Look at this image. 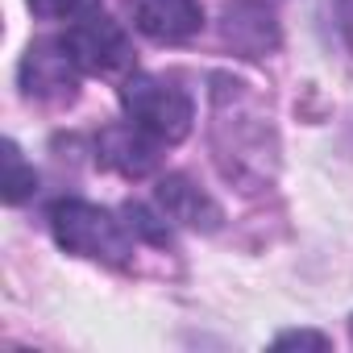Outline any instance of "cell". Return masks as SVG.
Instances as JSON below:
<instances>
[{"instance_id":"6da1fadb","label":"cell","mask_w":353,"mask_h":353,"mask_svg":"<svg viewBox=\"0 0 353 353\" xmlns=\"http://www.w3.org/2000/svg\"><path fill=\"white\" fill-rule=\"evenodd\" d=\"M212 158L229 183L262 192L279 174V133L270 112L233 75H212Z\"/></svg>"},{"instance_id":"52a82bcc","label":"cell","mask_w":353,"mask_h":353,"mask_svg":"<svg viewBox=\"0 0 353 353\" xmlns=\"http://www.w3.org/2000/svg\"><path fill=\"white\" fill-rule=\"evenodd\" d=\"M158 145L162 141H154L145 129H137L129 121V125H108L96 137V158H100V166L117 170L121 179H145L158 166Z\"/></svg>"},{"instance_id":"4fadbf2b","label":"cell","mask_w":353,"mask_h":353,"mask_svg":"<svg viewBox=\"0 0 353 353\" xmlns=\"http://www.w3.org/2000/svg\"><path fill=\"white\" fill-rule=\"evenodd\" d=\"M30 9L42 17H75V13L92 9V0H30Z\"/></svg>"},{"instance_id":"7a4b0ae2","label":"cell","mask_w":353,"mask_h":353,"mask_svg":"<svg viewBox=\"0 0 353 353\" xmlns=\"http://www.w3.org/2000/svg\"><path fill=\"white\" fill-rule=\"evenodd\" d=\"M50 233L67 254L104 266H129L137 250L129 221H117L108 208H96L88 200H59L50 208Z\"/></svg>"},{"instance_id":"277c9868","label":"cell","mask_w":353,"mask_h":353,"mask_svg":"<svg viewBox=\"0 0 353 353\" xmlns=\"http://www.w3.org/2000/svg\"><path fill=\"white\" fill-rule=\"evenodd\" d=\"M63 46L71 50V59L79 63L83 75H117V71L133 67L129 34L96 5L71 17V26L63 30Z\"/></svg>"},{"instance_id":"3957f363","label":"cell","mask_w":353,"mask_h":353,"mask_svg":"<svg viewBox=\"0 0 353 353\" xmlns=\"http://www.w3.org/2000/svg\"><path fill=\"white\" fill-rule=\"evenodd\" d=\"M121 108L137 129H145L162 145L183 141L196 125L192 96L183 88H174L170 79H158V75H133L121 88Z\"/></svg>"},{"instance_id":"8fae6325","label":"cell","mask_w":353,"mask_h":353,"mask_svg":"<svg viewBox=\"0 0 353 353\" xmlns=\"http://www.w3.org/2000/svg\"><path fill=\"white\" fill-rule=\"evenodd\" d=\"M125 221H129V229H133V237H141V241H150V245H170V229H166V216H158V212H150L145 204H125Z\"/></svg>"},{"instance_id":"30bf717a","label":"cell","mask_w":353,"mask_h":353,"mask_svg":"<svg viewBox=\"0 0 353 353\" xmlns=\"http://www.w3.org/2000/svg\"><path fill=\"white\" fill-rule=\"evenodd\" d=\"M38 192V174L26 166L17 141H5V204H26Z\"/></svg>"},{"instance_id":"9c48e42d","label":"cell","mask_w":353,"mask_h":353,"mask_svg":"<svg viewBox=\"0 0 353 353\" xmlns=\"http://www.w3.org/2000/svg\"><path fill=\"white\" fill-rule=\"evenodd\" d=\"M158 212L183 229H196V233H216L225 221L221 204L204 188H196L188 174H166L158 183Z\"/></svg>"},{"instance_id":"5b68a950","label":"cell","mask_w":353,"mask_h":353,"mask_svg":"<svg viewBox=\"0 0 353 353\" xmlns=\"http://www.w3.org/2000/svg\"><path fill=\"white\" fill-rule=\"evenodd\" d=\"M79 63L63 46V38H42L21 59V92L38 104H67L79 96Z\"/></svg>"},{"instance_id":"ba28073f","label":"cell","mask_w":353,"mask_h":353,"mask_svg":"<svg viewBox=\"0 0 353 353\" xmlns=\"http://www.w3.org/2000/svg\"><path fill=\"white\" fill-rule=\"evenodd\" d=\"M129 9H133V26L150 42H166V46L196 38L204 26L200 0H129Z\"/></svg>"},{"instance_id":"9a60e30c","label":"cell","mask_w":353,"mask_h":353,"mask_svg":"<svg viewBox=\"0 0 353 353\" xmlns=\"http://www.w3.org/2000/svg\"><path fill=\"white\" fill-rule=\"evenodd\" d=\"M349 336H353V320H349Z\"/></svg>"},{"instance_id":"7c38bea8","label":"cell","mask_w":353,"mask_h":353,"mask_svg":"<svg viewBox=\"0 0 353 353\" xmlns=\"http://www.w3.org/2000/svg\"><path fill=\"white\" fill-rule=\"evenodd\" d=\"M332 9V26H336V38L345 42V50L353 54V0H328Z\"/></svg>"},{"instance_id":"8992f818","label":"cell","mask_w":353,"mask_h":353,"mask_svg":"<svg viewBox=\"0 0 353 353\" xmlns=\"http://www.w3.org/2000/svg\"><path fill=\"white\" fill-rule=\"evenodd\" d=\"M221 38L241 59H266L283 42L274 9L266 5V0H233V5H225V13H221Z\"/></svg>"},{"instance_id":"5bb4252c","label":"cell","mask_w":353,"mask_h":353,"mask_svg":"<svg viewBox=\"0 0 353 353\" xmlns=\"http://www.w3.org/2000/svg\"><path fill=\"white\" fill-rule=\"evenodd\" d=\"M274 345H279V349H283V345H316V349H328L332 341H328L324 332H307V328H299V332H279Z\"/></svg>"}]
</instances>
